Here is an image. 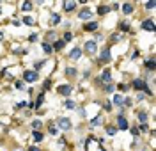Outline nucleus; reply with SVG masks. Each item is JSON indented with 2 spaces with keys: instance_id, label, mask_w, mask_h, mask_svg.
Masks as SVG:
<instances>
[{
  "instance_id": "9",
  "label": "nucleus",
  "mask_w": 156,
  "mask_h": 151,
  "mask_svg": "<svg viewBox=\"0 0 156 151\" xmlns=\"http://www.w3.org/2000/svg\"><path fill=\"white\" fill-rule=\"evenodd\" d=\"M69 57H71L73 60H78L80 57H82V50H80V48H73L71 53H69Z\"/></svg>"
},
{
  "instance_id": "40",
  "label": "nucleus",
  "mask_w": 156,
  "mask_h": 151,
  "mask_svg": "<svg viewBox=\"0 0 156 151\" xmlns=\"http://www.w3.org/2000/svg\"><path fill=\"white\" fill-rule=\"evenodd\" d=\"M2 39H4V34H2V32H0V41H2Z\"/></svg>"
},
{
  "instance_id": "4",
  "label": "nucleus",
  "mask_w": 156,
  "mask_h": 151,
  "mask_svg": "<svg viewBox=\"0 0 156 151\" xmlns=\"http://www.w3.org/2000/svg\"><path fill=\"white\" fill-rule=\"evenodd\" d=\"M142 29L144 30H149V32H154V21L153 20H146V21H142Z\"/></svg>"
},
{
  "instance_id": "19",
  "label": "nucleus",
  "mask_w": 156,
  "mask_h": 151,
  "mask_svg": "<svg viewBox=\"0 0 156 151\" xmlns=\"http://www.w3.org/2000/svg\"><path fill=\"white\" fill-rule=\"evenodd\" d=\"M43 50H44V53H51V45H48V43H43Z\"/></svg>"
},
{
  "instance_id": "16",
  "label": "nucleus",
  "mask_w": 156,
  "mask_h": 151,
  "mask_svg": "<svg viewBox=\"0 0 156 151\" xmlns=\"http://www.w3.org/2000/svg\"><path fill=\"white\" fill-rule=\"evenodd\" d=\"M43 101H44V94H39L37 96V101H36V105H34V107H41V105H43Z\"/></svg>"
},
{
  "instance_id": "41",
  "label": "nucleus",
  "mask_w": 156,
  "mask_h": 151,
  "mask_svg": "<svg viewBox=\"0 0 156 151\" xmlns=\"http://www.w3.org/2000/svg\"><path fill=\"white\" fill-rule=\"evenodd\" d=\"M0 14H2V11H0Z\"/></svg>"
},
{
  "instance_id": "21",
  "label": "nucleus",
  "mask_w": 156,
  "mask_h": 151,
  "mask_svg": "<svg viewBox=\"0 0 156 151\" xmlns=\"http://www.w3.org/2000/svg\"><path fill=\"white\" fill-rule=\"evenodd\" d=\"M114 103H115V105H122V98H121L119 94H115V96H114Z\"/></svg>"
},
{
  "instance_id": "28",
  "label": "nucleus",
  "mask_w": 156,
  "mask_h": 151,
  "mask_svg": "<svg viewBox=\"0 0 156 151\" xmlns=\"http://www.w3.org/2000/svg\"><path fill=\"white\" fill-rule=\"evenodd\" d=\"M138 119H140L142 123H144V121L147 119V114H146V112H140V114H138Z\"/></svg>"
},
{
  "instance_id": "7",
  "label": "nucleus",
  "mask_w": 156,
  "mask_h": 151,
  "mask_svg": "<svg viewBox=\"0 0 156 151\" xmlns=\"http://www.w3.org/2000/svg\"><path fill=\"white\" fill-rule=\"evenodd\" d=\"M117 126H119L121 130H128V121H126V117L119 116V117H117Z\"/></svg>"
},
{
  "instance_id": "32",
  "label": "nucleus",
  "mask_w": 156,
  "mask_h": 151,
  "mask_svg": "<svg viewBox=\"0 0 156 151\" xmlns=\"http://www.w3.org/2000/svg\"><path fill=\"white\" fill-rule=\"evenodd\" d=\"M32 126H34V128H39V126H41V121H32Z\"/></svg>"
},
{
  "instance_id": "8",
  "label": "nucleus",
  "mask_w": 156,
  "mask_h": 151,
  "mask_svg": "<svg viewBox=\"0 0 156 151\" xmlns=\"http://www.w3.org/2000/svg\"><path fill=\"white\" fill-rule=\"evenodd\" d=\"M99 60H101V62H108V60H110V48H103Z\"/></svg>"
},
{
  "instance_id": "17",
  "label": "nucleus",
  "mask_w": 156,
  "mask_h": 151,
  "mask_svg": "<svg viewBox=\"0 0 156 151\" xmlns=\"http://www.w3.org/2000/svg\"><path fill=\"white\" fill-rule=\"evenodd\" d=\"M23 23H25V25H34L36 20H34V18H30V16H25V18H23Z\"/></svg>"
},
{
  "instance_id": "24",
  "label": "nucleus",
  "mask_w": 156,
  "mask_h": 151,
  "mask_svg": "<svg viewBox=\"0 0 156 151\" xmlns=\"http://www.w3.org/2000/svg\"><path fill=\"white\" fill-rule=\"evenodd\" d=\"M58 21H60V16H58V14H51V23L55 25V23H58Z\"/></svg>"
},
{
  "instance_id": "39",
  "label": "nucleus",
  "mask_w": 156,
  "mask_h": 151,
  "mask_svg": "<svg viewBox=\"0 0 156 151\" xmlns=\"http://www.w3.org/2000/svg\"><path fill=\"white\" fill-rule=\"evenodd\" d=\"M30 151H41L39 148H36V146H30Z\"/></svg>"
},
{
  "instance_id": "31",
  "label": "nucleus",
  "mask_w": 156,
  "mask_h": 151,
  "mask_svg": "<svg viewBox=\"0 0 156 151\" xmlns=\"http://www.w3.org/2000/svg\"><path fill=\"white\" fill-rule=\"evenodd\" d=\"M50 133H51V135H57L58 131H57V128H55V126H50Z\"/></svg>"
},
{
  "instance_id": "42",
  "label": "nucleus",
  "mask_w": 156,
  "mask_h": 151,
  "mask_svg": "<svg viewBox=\"0 0 156 151\" xmlns=\"http://www.w3.org/2000/svg\"><path fill=\"white\" fill-rule=\"evenodd\" d=\"M0 4H2V2H0Z\"/></svg>"
},
{
  "instance_id": "12",
  "label": "nucleus",
  "mask_w": 156,
  "mask_h": 151,
  "mask_svg": "<svg viewBox=\"0 0 156 151\" xmlns=\"http://www.w3.org/2000/svg\"><path fill=\"white\" fill-rule=\"evenodd\" d=\"M96 29H98L96 21H89V23H85V30H96Z\"/></svg>"
},
{
  "instance_id": "6",
  "label": "nucleus",
  "mask_w": 156,
  "mask_h": 151,
  "mask_svg": "<svg viewBox=\"0 0 156 151\" xmlns=\"http://www.w3.org/2000/svg\"><path fill=\"white\" fill-rule=\"evenodd\" d=\"M58 94H62V96H69V94H71V85H58Z\"/></svg>"
},
{
  "instance_id": "22",
  "label": "nucleus",
  "mask_w": 156,
  "mask_h": 151,
  "mask_svg": "<svg viewBox=\"0 0 156 151\" xmlns=\"http://www.w3.org/2000/svg\"><path fill=\"white\" fill-rule=\"evenodd\" d=\"M146 66L149 68V70H154V59H149V60L146 62Z\"/></svg>"
},
{
  "instance_id": "5",
  "label": "nucleus",
  "mask_w": 156,
  "mask_h": 151,
  "mask_svg": "<svg viewBox=\"0 0 156 151\" xmlns=\"http://www.w3.org/2000/svg\"><path fill=\"white\" fill-rule=\"evenodd\" d=\"M85 52L90 53V55L96 53V41H87V43H85Z\"/></svg>"
},
{
  "instance_id": "11",
  "label": "nucleus",
  "mask_w": 156,
  "mask_h": 151,
  "mask_svg": "<svg viewBox=\"0 0 156 151\" xmlns=\"http://www.w3.org/2000/svg\"><path fill=\"white\" fill-rule=\"evenodd\" d=\"M64 45H66L64 41L58 39V41H55V43H53V48H51V50H62V48H64Z\"/></svg>"
},
{
  "instance_id": "33",
  "label": "nucleus",
  "mask_w": 156,
  "mask_h": 151,
  "mask_svg": "<svg viewBox=\"0 0 156 151\" xmlns=\"http://www.w3.org/2000/svg\"><path fill=\"white\" fill-rule=\"evenodd\" d=\"M16 89H23V82H21V80L16 82Z\"/></svg>"
},
{
  "instance_id": "36",
  "label": "nucleus",
  "mask_w": 156,
  "mask_h": 151,
  "mask_svg": "<svg viewBox=\"0 0 156 151\" xmlns=\"http://www.w3.org/2000/svg\"><path fill=\"white\" fill-rule=\"evenodd\" d=\"M105 109H107V110H110V109H112V105H110V101H105Z\"/></svg>"
},
{
  "instance_id": "20",
  "label": "nucleus",
  "mask_w": 156,
  "mask_h": 151,
  "mask_svg": "<svg viewBox=\"0 0 156 151\" xmlns=\"http://www.w3.org/2000/svg\"><path fill=\"white\" fill-rule=\"evenodd\" d=\"M66 73H68V77H75V75H76V70H75V68H68Z\"/></svg>"
},
{
  "instance_id": "1",
  "label": "nucleus",
  "mask_w": 156,
  "mask_h": 151,
  "mask_svg": "<svg viewBox=\"0 0 156 151\" xmlns=\"http://www.w3.org/2000/svg\"><path fill=\"white\" fill-rule=\"evenodd\" d=\"M57 124H58V128H62V130H69V128L73 126V124H71V121H69L68 117H58Z\"/></svg>"
},
{
  "instance_id": "27",
  "label": "nucleus",
  "mask_w": 156,
  "mask_h": 151,
  "mask_svg": "<svg viewBox=\"0 0 156 151\" xmlns=\"http://www.w3.org/2000/svg\"><path fill=\"white\" fill-rule=\"evenodd\" d=\"M34 139H36V141H43V133H39V131H34Z\"/></svg>"
},
{
  "instance_id": "18",
  "label": "nucleus",
  "mask_w": 156,
  "mask_h": 151,
  "mask_svg": "<svg viewBox=\"0 0 156 151\" xmlns=\"http://www.w3.org/2000/svg\"><path fill=\"white\" fill-rule=\"evenodd\" d=\"M21 9H23V11H30V9H32V2H29V0H27V2H23Z\"/></svg>"
},
{
  "instance_id": "29",
  "label": "nucleus",
  "mask_w": 156,
  "mask_h": 151,
  "mask_svg": "<svg viewBox=\"0 0 156 151\" xmlns=\"http://www.w3.org/2000/svg\"><path fill=\"white\" fill-rule=\"evenodd\" d=\"M66 109H75V101L68 100V101H66Z\"/></svg>"
},
{
  "instance_id": "35",
  "label": "nucleus",
  "mask_w": 156,
  "mask_h": 151,
  "mask_svg": "<svg viewBox=\"0 0 156 151\" xmlns=\"http://www.w3.org/2000/svg\"><path fill=\"white\" fill-rule=\"evenodd\" d=\"M105 91H107V92H114V85H107V89H105Z\"/></svg>"
},
{
  "instance_id": "26",
  "label": "nucleus",
  "mask_w": 156,
  "mask_h": 151,
  "mask_svg": "<svg viewBox=\"0 0 156 151\" xmlns=\"http://www.w3.org/2000/svg\"><path fill=\"white\" fill-rule=\"evenodd\" d=\"M154 5H156V2H154V0H149V2H146V7H147V9H153Z\"/></svg>"
},
{
  "instance_id": "14",
  "label": "nucleus",
  "mask_w": 156,
  "mask_h": 151,
  "mask_svg": "<svg viewBox=\"0 0 156 151\" xmlns=\"http://www.w3.org/2000/svg\"><path fill=\"white\" fill-rule=\"evenodd\" d=\"M101 80H103V82H110V71H108V70L103 71V75H101Z\"/></svg>"
},
{
  "instance_id": "30",
  "label": "nucleus",
  "mask_w": 156,
  "mask_h": 151,
  "mask_svg": "<svg viewBox=\"0 0 156 151\" xmlns=\"http://www.w3.org/2000/svg\"><path fill=\"white\" fill-rule=\"evenodd\" d=\"M99 123H101V117H94V119L90 121V124H92V126H96V124H99Z\"/></svg>"
},
{
  "instance_id": "25",
  "label": "nucleus",
  "mask_w": 156,
  "mask_h": 151,
  "mask_svg": "<svg viewBox=\"0 0 156 151\" xmlns=\"http://www.w3.org/2000/svg\"><path fill=\"white\" fill-rule=\"evenodd\" d=\"M71 39H73V34H71V32H66V34H64V39H62V41L66 43V41H71Z\"/></svg>"
},
{
  "instance_id": "23",
  "label": "nucleus",
  "mask_w": 156,
  "mask_h": 151,
  "mask_svg": "<svg viewBox=\"0 0 156 151\" xmlns=\"http://www.w3.org/2000/svg\"><path fill=\"white\" fill-rule=\"evenodd\" d=\"M98 11H99V14H107L108 11H110V7H107V5H103V7H99Z\"/></svg>"
},
{
  "instance_id": "3",
  "label": "nucleus",
  "mask_w": 156,
  "mask_h": 151,
  "mask_svg": "<svg viewBox=\"0 0 156 151\" xmlns=\"http://www.w3.org/2000/svg\"><path fill=\"white\" fill-rule=\"evenodd\" d=\"M39 77L36 71H25V75H23V80L25 82H36Z\"/></svg>"
},
{
  "instance_id": "15",
  "label": "nucleus",
  "mask_w": 156,
  "mask_h": 151,
  "mask_svg": "<svg viewBox=\"0 0 156 151\" xmlns=\"http://www.w3.org/2000/svg\"><path fill=\"white\" fill-rule=\"evenodd\" d=\"M64 9L66 11H73L75 9V2H64Z\"/></svg>"
},
{
  "instance_id": "34",
  "label": "nucleus",
  "mask_w": 156,
  "mask_h": 151,
  "mask_svg": "<svg viewBox=\"0 0 156 151\" xmlns=\"http://www.w3.org/2000/svg\"><path fill=\"white\" fill-rule=\"evenodd\" d=\"M107 131H108V135H114V133H115V128H112V126H110Z\"/></svg>"
},
{
  "instance_id": "37",
  "label": "nucleus",
  "mask_w": 156,
  "mask_h": 151,
  "mask_svg": "<svg viewBox=\"0 0 156 151\" xmlns=\"http://www.w3.org/2000/svg\"><path fill=\"white\" fill-rule=\"evenodd\" d=\"M140 131H147V124H140Z\"/></svg>"
},
{
  "instance_id": "13",
  "label": "nucleus",
  "mask_w": 156,
  "mask_h": 151,
  "mask_svg": "<svg viewBox=\"0 0 156 151\" xmlns=\"http://www.w3.org/2000/svg\"><path fill=\"white\" fill-rule=\"evenodd\" d=\"M122 11H124V14H129V12L133 11V5H131V4H124V5H122Z\"/></svg>"
},
{
  "instance_id": "10",
  "label": "nucleus",
  "mask_w": 156,
  "mask_h": 151,
  "mask_svg": "<svg viewBox=\"0 0 156 151\" xmlns=\"http://www.w3.org/2000/svg\"><path fill=\"white\" fill-rule=\"evenodd\" d=\"M90 16H92V12H90L89 9H82V11H80V14H78V18H82V20H89Z\"/></svg>"
},
{
  "instance_id": "38",
  "label": "nucleus",
  "mask_w": 156,
  "mask_h": 151,
  "mask_svg": "<svg viewBox=\"0 0 156 151\" xmlns=\"http://www.w3.org/2000/svg\"><path fill=\"white\" fill-rule=\"evenodd\" d=\"M122 101H124V105H128V107L131 105V100H129V98H126V100H122Z\"/></svg>"
},
{
  "instance_id": "2",
  "label": "nucleus",
  "mask_w": 156,
  "mask_h": 151,
  "mask_svg": "<svg viewBox=\"0 0 156 151\" xmlns=\"http://www.w3.org/2000/svg\"><path fill=\"white\" fill-rule=\"evenodd\" d=\"M131 85H133V87H135L136 91H142V89H146L147 92H151V91H149V89H147V87H146V82H144V80H140V78H135Z\"/></svg>"
}]
</instances>
